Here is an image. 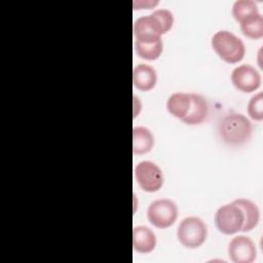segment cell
Returning a JSON list of instances; mask_svg holds the SVG:
<instances>
[{"label": "cell", "instance_id": "6da1fadb", "mask_svg": "<svg viewBox=\"0 0 263 263\" xmlns=\"http://www.w3.org/2000/svg\"><path fill=\"white\" fill-rule=\"evenodd\" d=\"M253 124L241 113H228L224 115L218 124L220 139L227 145L239 146L247 143L252 136Z\"/></svg>", "mask_w": 263, "mask_h": 263}, {"label": "cell", "instance_id": "7a4b0ae2", "mask_svg": "<svg viewBox=\"0 0 263 263\" xmlns=\"http://www.w3.org/2000/svg\"><path fill=\"white\" fill-rule=\"evenodd\" d=\"M214 51L226 63L235 64L240 62L246 53L243 41L228 30H219L211 40Z\"/></svg>", "mask_w": 263, "mask_h": 263}, {"label": "cell", "instance_id": "3957f363", "mask_svg": "<svg viewBox=\"0 0 263 263\" xmlns=\"http://www.w3.org/2000/svg\"><path fill=\"white\" fill-rule=\"evenodd\" d=\"M208 237L206 224L196 216L184 218L178 225L177 238L179 242L187 249H197L201 247Z\"/></svg>", "mask_w": 263, "mask_h": 263}, {"label": "cell", "instance_id": "277c9868", "mask_svg": "<svg viewBox=\"0 0 263 263\" xmlns=\"http://www.w3.org/2000/svg\"><path fill=\"white\" fill-rule=\"evenodd\" d=\"M148 221L159 229L171 227L178 218V206L170 198L153 200L147 209Z\"/></svg>", "mask_w": 263, "mask_h": 263}, {"label": "cell", "instance_id": "5b68a950", "mask_svg": "<svg viewBox=\"0 0 263 263\" xmlns=\"http://www.w3.org/2000/svg\"><path fill=\"white\" fill-rule=\"evenodd\" d=\"M215 225L217 229L226 235L241 231L243 225V214L233 201L221 205L215 213Z\"/></svg>", "mask_w": 263, "mask_h": 263}, {"label": "cell", "instance_id": "8992f818", "mask_svg": "<svg viewBox=\"0 0 263 263\" xmlns=\"http://www.w3.org/2000/svg\"><path fill=\"white\" fill-rule=\"evenodd\" d=\"M134 173L139 186L146 192H156L163 185V173L161 168L153 161H140L135 166Z\"/></svg>", "mask_w": 263, "mask_h": 263}, {"label": "cell", "instance_id": "52a82bcc", "mask_svg": "<svg viewBox=\"0 0 263 263\" xmlns=\"http://www.w3.org/2000/svg\"><path fill=\"white\" fill-rule=\"evenodd\" d=\"M231 82L242 92H253L261 85V75L252 65L241 64L231 72Z\"/></svg>", "mask_w": 263, "mask_h": 263}, {"label": "cell", "instance_id": "ba28073f", "mask_svg": "<svg viewBox=\"0 0 263 263\" xmlns=\"http://www.w3.org/2000/svg\"><path fill=\"white\" fill-rule=\"evenodd\" d=\"M228 256L234 263H252L257 257V249L251 237L234 236L228 245Z\"/></svg>", "mask_w": 263, "mask_h": 263}, {"label": "cell", "instance_id": "9c48e42d", "mask_svg": "<svg viewBox=\"0 0 263 263\" xmlns=\"http://www.w3.org/2000/svg\"><path fill=\"white\" fill-rule=\"evenodd\" d=\"M133 33L135 41L141 43H152L161 39L162 33L154 17L142 15L134 22Z\"/></svg>", "mask_w": 263, "mask_h": 263}, {"label": "cell", "instance_id": "30bf717a", "mask_svg": "<svg viewBox=\"0 0 263 263\" xmlns=\"http://www.w3.org/2000/svg\"><path fill=\"white\" fill-rule=\"evenodd\" d=\"M190 108L182 121L188 125L202 123L209 115V104L204 97L199 93L190 92Z\"/></svg>", "mask_w": 263, "mask_h": 263}, {"label": "cell", "instance_id": "8fae6325", "mask_svg": "<svg viewBox=\"0 0 263 263\" xmlns=\"http://www.w3.org/2000/svg\"><path fill=\"white\" fill-rule=\"evenodd\" d=\"M157 243L156 235L147 226H136L133 229V248L140 254L151 253Z\"/></svg>", "mask_w": 263, "mask_h": 263}, {"label": "cell", "instance_id": "7c38bea8", "mask_svg": "<svg viewBox=\"0 0 263 263\" xmlns=\"http://www.w3.org/2000/svg\"><path fill=\"white\" fill-rule=\"evenodd\" d=\"M157 82L155 69L148 64H139L133 70V83L135 87L142 91L151 90Z\"/></svg>", "mask_w": 263, "mask_h": 263}, {"label": "cell", "instance_id": "4fadbf2b", "mask_svg": "<svg viewBox=\"0 0 263 263\" xmlns=\"http://www.w3.org/2000/svg\"><path fill=\"white\" fill-rule=\"evenodd\" d=\"M233 202L238 205L243 214V225L241 231L247 232L254 229L260 219V211L257 204L248 198H236Z\"/></svg>", "mask_w": 263, "mask_h": 263}, {"label": "cell", "instance_id": "5bb4252c", "mask_svg": "<svg viewBox=\"0 0 263 263\" xmlns=\"http://www.w3.org/2000/svg\"><path fill=\"white\" fill-rule=\"evenodd\" d=\"M190 92H174L166 101V109L171 115L182 120L190 108Z\"/></svg>", "mask_w": 263, "mask_h": 263}, {"label": "cell", "instance_id": "9a60e30c", "mask_svg": "<svg viewBox=\"0 0 263 263\" xmlns=\"http://www.w3.org/2000/svg\"><path fill=\"white\" fill-rule=\"evenodd\" d=\"M154 146V137L151 130L145 126L133 128V152L134 154H145Z\"/></svg>", "mask_w": 263, "mask_h": 263}, {"label": "cell", "instance_id": "2e32d148", "mask_svg": "<svg viewBox=\"0 0 263 263\" xmlns=\"http://www.w3.org/2000/svg\"><path fill=\"white\" fill-rule=\"evenodd\" d=\"M241 32L249 38L259 39L263 36V16L260 12L246 17L240 23Z\"/></svg>", "mask_w": 263, "mask_h": 263}, {"label": "cell", "instance_id": "e0dca14e", "mask_svg": "<svg viewBox=\"0 0 263 263\" xmlns=\"http://www.w3.org/2000/svg\"><path fill=\"white\" fill-rule=\"evenodd\" d=\"M134 46L137 54L141 59H144L147 61L157 60L163 50L162 39L152 43H141V42L135 41Z\"/></svg>", "mask_w": 263, "mask_h": 263}, {"label": "cell", "instance_id": "ac0fdd59", "mask_svg": "<svg viewBox=\"0 0 263 263\" xmlns=\"http://www.w3.org/2000/svg\"><path fill=\"white\" fill-rule=\"evenodd\" d=\"M232 15L240 23L246 17L259 12L258 5L253 0H236L232 4Z\"/></svg>", "mask_w": 263, "mask_h": 263}, {"label": "cell", "instance_id": "d6986e66", "mask_svg": "<svg viewBox=\"0 0 263 263\" xmlns=\"http://www.w3.org/2000/svg\"><path fill=\"white\" fill-rule=\"evenodd\" d=\"M151 15L154 17V20L158 24L162 35L167 33L172 29L175 18H174L173 12L170 9H167V8H158V9H155L151 13Z\"/></svg>", "mask_w": 263, "mask_h": 263}, {"label": "cell", "instance_id": "ffe728a7", "mask_svg": "<svg viewBox=\"0 0 263 263\" xmlns=\"http://www.w3.org/2000/svg\"><path fill=\"white\" fill-rule=\"evenodd\" d=\"M248 114L254 120H262L263 119V93L259 91L254 95L249 103H248Z\"/></svg>", "mask_w": 263, "mask_h": 263}, {"label": "cell", "instance_id": "44dd1931", "mask_svg": "<svg viewBox=\"0 0 263 263\" xmlns=\"http://www.w3.org/2000/svg\"><path fill=\"white\" fill-rule=\"evenodd\" d=\"M141 108H142L141 101L138 99L137 96H134V117L138 116V114L141 111Z\"/></svg>", "mask_w": 263, "mask_h": 263}]
</instances>
